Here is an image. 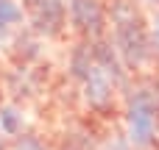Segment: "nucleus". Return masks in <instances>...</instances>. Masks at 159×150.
<instances>
[{
	"label": "nucleus",
	"instance_id": "nucleus-11",
	"mask_svg": "<svg viewBox=\"0 0 159 150\" xmlns=\"http://www.w3.org/2000/svg\"><path fill=\"white\" fill-rule=\"evenodd\" d=\"M157 92H159V75H157Z\"/></svg>",
	"mask_w": 159,
	"mask_h": 150
},
{
	"label": "nucleus",
	"instance_id": "nucleus-12",
	"mask_svg": "<svg viewBox=\"0 0 159 150\" xmlns=\"http://www.w3.org/2000/svg\"><path fill=\"white\" fill-rule=\"evenodd\" d=\"M157 134H159V122H157Z\"/></svg>",
	"mask_w": 159,
	"mask_h": 150
},
{
	"label": "nucleus",
	"instance_id": "nucleus-3",
	"mask_svg": "<svg viewBox=\"0 0 159 150\" xmlns=\"http://www.w3.org/2000/svg\"><path fill=\"white\" fill-rule=\"evenodd\" d=\"M67 28L81 42L106 36V0H64Z\"/></svg>",
	"mask_w": 159,
	"mask_h": 150
},
{
	"label": "nucleus",
	"instance_id": "nucleus-8",
	"mask_svg": "<svg viewBox=\"0 0 159 150\" xmlns=\"http://www.w3.org/2000/svg\"><path fill=\"white\" fill-rule=\"evenodd\" d=\"M148 31H151V45H154V50H157V56H159V14H154L148 19Z\"/></svg>",
	"mask_w": 159,
	"mask_h": 150
},
{
	"label": "nucleus",
	"instance_id": "nucleus-6",
	"mask_svg": "<svg viewBox=\"0 0 159 150\" xmlns=\"http://www.w3.org/2000/svg\"><path fill=\"white\" fill-rule=\"evenodd\" d=\"M0 131L6 136H17L22 131V111L14 106H3L0 109Z\"/></svg>",
	"mask_w": 159,
	"mask_h": 150
},
{
	"label": "nucleus",
	"instance_id": "nucleus-7",
	"mask_svg": "<svg viewBox=\"0 0 159 150\" xmlns=\"http://www.w3.org/2000/svg\"><path fill=\"white\" fill-rule=\"evenodd\" d=\"M14 150H48V148H45V142H42L39 136H34V134H22V136H17Z\"/></svg>",
	"mask_w": 159,
	"mask_h": 150
},
{
	"label": "nucleus",
	"instance_id": "nucleus-4",
	"mask_svg": "<svg viewBox=\"0 0 159 150\" xmlns=\"http://www.w3.org/2000/svg\"><path fill=\"white\" fill-rule=\"evenodd\" d=\"M81 86H84V100H87V106L95 109V111H106V109L115 103V92L120 89V86L95 64V58H92V70H89L87 78L81 81Z\"/></svg>",
	"mask_w": 159,
	"mask_h": 150
},
{
	"label": "nucleus",
	"instance_id": "nucleus-9",
	"mask_svg": "<svg viewBox=\"0 0 159 150\" xmlns=\"http://www.w3.org/2000/svg\"><path fill=\"white\" fill-rule=\"evenodd\" d=\"M6 148H8V145H6V134L0 131V150H6Z\"/></svg>",
	"mask_w": 159,
	"mask_h": 150
},
{
	"label": "nucleus",
	"instance_id": "nucleus-5",
	"mask_svg": "<svg viewBox=\"0 0 159 150\" xmlns=\"http://www.w3.org/2000/svg\"><path fill=\"white\" fill-rule=\"evenodd\" d=\"M25 19V8L17 3V0H0V42L14 31L20 28Z\"/></svg>",
	"mask_w": 159,
	"mask_h": 150
},
{
	"label": "nucleus",
	"instance_id": "nucleus-10",
	"mask_svg": "<svg viewBox=\"0 0 159 150\" xmlns=\"http://www.w3.org/2000/svg\"><path fill=\"white\" fill-rule=\"evenodd\" d=\"M137 3H159V0H137Z\"/></svg>",
	"mask_w": 159,
	"mask_h": 150
},
{
	"label": "nucleus",
	"instance_id": "nucleus-1",
	"mask_svg": "<svg viewBox=\"0 0 159 150\" xmlns=\"http://www.w3.org/2000/svg\"><path fill=\"white\" fill-rule=\"evenodd\" d=\"M106 33L126 70H143L157 58L143 3L106 0Z\"/></svg>",
	"mask_w": 159,
	"mask_h": 150
},
{
	"label": "nucleus",
	"instance_id": "nucleus-2",
	"mask_svg": "<svg viewBox=\"0 0 159 150\" xmlns=\"http://www.w3.org/2000/svg\"><path fill=\"white\" fill-rule=\"evenodd\" d=\"M157 122H159V92L157 86H134L126 100V131L134 148H151L157 142Z\"/></svg>",
	"mask_w": 159,
	"mask_h": 150
}]
</instances>
